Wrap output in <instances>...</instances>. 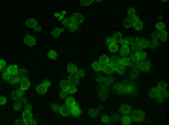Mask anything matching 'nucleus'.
<instances>
[{"label": "nucleus", "instance_id": "f257e3e1", "mask_svg": "<svg viewBox=\"0 0 169 125\" xmlns=\"http://www.w3.org/2000/svg\"><path fill=\"white\" fill-rule=\"evenodd\" d=\"M149 97L151 99H154L156 103H166L169 97V86L167 82H164V80H160L154 88H151L149 90Z\"/></svg>", "mask_w": 169, "mask_h": 125}, {"label": "nucleus", "instance_id": "f03ea898", "mask_svg": "<svg viewBox=\"0 0 169 125\" xmlns=\"http://www.w3.org/2000/svg\"><path fill=\"white\" fill-rule=\"evenodd\" d=\"M19 69H21L19 65H15V64H8V65L4 67V71L0 73L2 80H4V82H9V79H11V77H13V75H15V73H17Z\"/></svg>", "mask_w": 169, "mask_h": 125}, {"label": "nucleus", "instance_id": "7ed1b4c3", "mask_svg": "<svg viewBox=\"0 0 169 125\" xmlns=\"http://www.w3.org/2000/svg\"><path fill=\"white\" fill-rule=\"evenodd\" d=\"M130 60H132V65H137V64H141L143 60H147V50H141V49H137V50H132V52H130Z\"/></svg>", "mask_w": 169, "mask_h": 125}, {"label": "nucleus", "instance_id": "20e7f679", "mask_svg": "<svg viewBox=\"0 0 169 125\" xmlns=\"http://www.w3.org/2000/svg\"><path fill=\"white\" fill-rule=\"evenodd\" d=\"M26 79H28V71L21 67V69H19V71H17V73H15V75L9 79V84H13V86H19V84H21L23 80H26Z\"/></svg>", "mask_w": 169, "mask_h": 125}, {"label": "nucleus", "instance_id": "39448f33", "mask_svg": "<svg viewBox=\"0 0 169 125\" xmlns=\"http://www.w3.org/2000/svg\"><path fill=\"white\" fill-rule=\"evenodd\" d=\"M96 82H98L100 86H107V88H111V86H113V82H115V77H113V75H103V73H98Z\"/></svg>", "mask_w": 169, "mask_h": 125}, {"label": "nucleus", "instance_id": "423d86ee", "mask_svg": "<svg viewBox=\"0 0 169 125\" xmlns=\"http://www.w3.org/2000/svg\"><path fill=\"white\" fill-rule=\"evenodd\" d=\"M60 90H62V92H66L68 95H75V94H77V86H75V84H70L66 79H62V80H60Z\"/></svg>", "mask_w": 169, "mask_h": 125}, {"label": "nucleus", "instance_id": "0eeeda50", "mask_svg": "<svg viewBox=\"0 0 169 125\" xmlns=\"http://www.w3.org/2000/svg\"><path fill=\"white\" fill-rule=\"evenodd\" d=\"M122 94L135 97L139 92H137V88H135V84H134V82H130V80H124V90H122Z\"/></svg>", "mask_w": 169, "mask_h": 125}, {"label": "nucleus", "instance_id": "6e6552de", "mask_svg": "<svg viewBox=\"0 0 169 125\" xmlns=\"http://www.w3.org/2000/svg\"><path fill=\"white\" fill-rule=\"evenodd\" d=\"M60 22H62V26H64L66 30H70V32H77V30H79V24H77V22H73L70 17H64Z\"/></svg>", "mask_w": 169, "mask_h": 125}, {"label": "nucleus", "instance_id": "1a4fd4ad", "mask_svg": "<svg viewBox=\"0 0 169 125\" xmlns=\"http://www.w3.org/2000/svg\"><path fill=\"white\" fill-rule=\"evenodd\" d=\"M105 45H107L109 52H113V54H117V52H119V41H117V39H113L111 36H105Z\"/></svg>", "mask_w": 169, "mask_h": 125}, {"label": "nucleus", "instance_id": "9d476101", "mask_svg": "<svg viewBox=\"0 0 169 125\" xmlns=\"http://www.w3.org/2000/svg\"><path fill=\"white\" fill-rule=\"evenodd\" d=\"M49 88H51V80L45 79V80H41V82L36 86V94H38V95H43V94L49 92Z\"/></svg>", "mask_w": 169, "mask_h": 125}, {"label": "nucleus", "instance_id": "9b49d317", "mask_svg": "<svg viewBox=\"0 0 169 125\" xmlns=\"http://www.w3.org/2000/svg\"><path fill=\"white\" fill-rule=\"evenodd\" d=\"M143 28H145V22L141 21V17H139V15H137V17H134V19H132V30L141 32Z\"/></svg>", "mask_w": 169, "mask_h": 125}, {"label": "nucleus", "instance_id": "f8f14e48", "mask_svg": "<svg viewBox=\"0 0 169 125\" xmlns=\"http://www.w3.org/2000/svg\"><path fill=\"white\" fill-rule=\"evenodd\" d=\"M111 75H126V67L120 65L119 62H117V64L111 62Z\"/></svg>", "mask_w": 169, "mask_h": 125}, {"label": "nucleus", "instance_id": "ddd939ff", "mask_svg": "<svg viewBox=\"0 0 169 125\" xmlns=\"http://www.w3.org/2000/svg\"><path fill=\"white\" fill-rule=\"evenodd\" d=\"M132 118H134V122H145L147 120V114H145V110L135 108V110H132Z\"/></svg>", "mask_w": 169, "mask_h": 125}, {"label": "nucleus", "instance_id": "4468645a", "mask_svg": "<svg viewBox=\"0 0 169 125\" xmlns=\"http://www.w3.org/2000/svg\"><path fill=\"white\" fill-rule=\"evenodd\" d=\"M24 24H26L28 28H32L34 32H41V26H40V22H38L36 19H32V17H30V19H26V21H24Z\"/></svg>", "mask_w": 169, "mask_h": 125}, {"label": "nucleus", "instance_id": "2eb2a0df", "mask_svg": "<svg viewBox=\"0 0 169 125\" xmlns=\"http://www.w3.org/2000/svg\"><path fill=\"white\" fill-rule=\"evenodd\" d=\"M17 125H36L38 120H34V116H28V118H21V120H15Z\"/></svg>", "mask_w": 169, "mask_h": 125}, {"label": "nucleus", "instance_id": "dca6fc26", "mask_svg": "<svg viewBox=\"0 0 169 125\" xmlns=\"http://www.w3.org/2000/svg\"><path fill=\"white\" fill-rule=\"evenodd\" d=\"M23 41H24V45H28V47H36V45H38V39H36L34 36H30V34H26V36L23 37Z\"/></svg>", "mask_w": 169, "mask_h": 125}, {"label": "nucleus", "instance_id": "f3484780", "mask_svg": "<svg viewBox=\"0 0 169 125\" xmlns=\"http://www.w3.org/2000/svg\"><path fill=\"white\" fill-rule=\"evenodd\" d=\"M137 65H139V71H141V73H149V71H151V67H152L149 58H147V60H143V62H141V64H137Z\"/></svg>", "mask_w": 169, "mask_h": 125}, {"label": "nucleus", "instance_id": "a211bd4d", "mask_svg": "<svg viewBox=\"0 0 169 125\" xmlns=\"http://www.w3.org/2000/svg\"><path fill=\"white\" fill-rule=\"evenodd\" d=\"M119 123H122V125L134 123V118H132V114H120V120H119Z\"/></svg>", "mask_w": 169, "mask_h": 125}, {"label": "nucleus", "instance_id": "6ab92c4d", "mask_svg": "<svg viewBox=\"0 0 169 125\" xmlns=\"http://www.w3.org/2000/svg\"><path fill=\"white\" fill-rule=\"evenodd\" d=\"M24 94H26V92H23V90H21L19 86H17V88H15V90L11 92V99H13V101H19V99H21V97H23Z\"/></svg>", "mask_w": 169, "mask_h": 125}, {"label": "nucleus", "instance_id": "aec40b11", "mask_svg": "<svg viewBox=\"0 0 169 125\" xmlns=\"http://www.w3.org/2000/svg\"><path fill=\"white\" fill-rule=\"evenodd\" d=\"M28 116H32V105H30V103H24V105H23V114H21V118H28Z\"/></svg>", "mask_w": 169, "mask_h": 125}, {"label": "nucleus", "instance_id": "412c9836", "mask_svg": "<svg viewBox=\"0 0 169 125\" xmlns=\"http://www.w3.org/2000/svg\"><path fill=\"white\" fill-rule=\"evenodd\" d=\"M70 112H71V118H79L81 114H83V110H81V107L79 105H73V107H70Z\"/></svg>", "mask_w": 169, "mask_h": 125}, {"label": "nucleus", "instance_id": "4be33fe9", "mask_svg": "<svg viewBox=\"0 0 169 125\" xmlns=\"http://www.w3.org/2000/svg\"><path fill=\"white\" fill-rule=\"evenodd\" d=\"M70 19H71V21H73V22H77V24H79V26H81V24H83V22H85V15H83V13H73V15H71V17H70Z\"/></svg>", "mask_w": 169, "mask_h": 125}, {"label": "nucleus", "instance_id": "5701e85b", "mask_svg": "<svg viewBox=\"0 0 169 125\" xmlns=\"http://www.w3.org/2000/svg\"><path fill=\"white\" fill-rule=\"evenodd\" d=\"M98 86H100V84H98ZM98 90H100V92H98V97H100V99H107V95H109V88H107V86H100Z\"/></svg>", "mask_w": 169, "mask_h": 125}, {"label": "nucleus", "instance_id": "b1692460", "mask_svg": "<svg viewBox=\"0 0 169 125\" xmlns=\"http://www.w3.org/2000/svg\"><path fill=\"white\" fill-rule=\"evenodd\" d=\"M62 101H64V107H73V105H77V101H75V95H66Z\"/></svg>", "mask_w": 169, "mask_h": 125}, {"label": "nucleus", "instance_id": "393cba45", "mask_svg": "<svg viewBox=\"0 0 169 125\" xmlns=\"http://www.w3.org/2000/svg\"><path fill=\"white\" fill-rule=\"evenodd\" d=\"M119 64L124 65V67L128 69V67L132 65V60H130V56H119Z\"/></svg>", "mask_w": 169, "mask_h": 125}, {"label": "nucleus", "instance_id": "a878e982", "mask_svg": "<svg viewBox=\"0 0 169 125\" xmlns=\"http://www.w3.org/2000/svg\"><path fill=\"white\" fill-rule=\"evenodd\" d=\"M130 52H132L130 47H126V45H119V54H120V56H130Z\"/></svg>", "mask_w": 169, "mask_h": 125}, {"label": "nucleus", "instance_id": "bb28decb", "mask_svg": "<svg viewBox=\"0 0 169 125\" xmlns=\"http://www.w3.org/2000/svg\"><path fill=\"white\" fill-rule=\"evenodd\" d=\"M66 80H68L70 84H75V86H79V80H81V77H79V75H68V77H66Z\"/></svg>", "mask_w": 169, "mask_h": 125}, {"label": "nucleus", "instance_id": "cd10ccee", "mask_svg": "<svg viewBox=\"0 0 169 125\" xmlns=\"http://www.w3.org/2000/svg\"><path fill=\"white\" fill-rule=\"evenodd\" d=\"M111 88H113V90H115L117 94H120V95H122V90H124V80H122V82H117V80H115Z\"/></svg>", "mask_w": 169, "mask_h": 125}, {"label": "nucleus", "instance_id": "c85d7f7f", "mask_svg": "<svg viewBox=\"0 0 169 125\" xmlns=\"http://www.w3.org/2000/svg\"><path fill=\"white\" fill-rule=\"evenodd\" d=\"M156 37L160 39V43H166V41H167V37H169L167 30H162V32H156Z\"/></svg>", "mask_w": 169, "mask_h": 125}, {"label": "nucleus", "instance_id": "c756f323", "mask_svg": "<svg viewBox=\"0 0 169 125\" xmlns=\"http://www.w3.org/2000/svg\"><path fill=\"white\" fill-rule=\"evenodd\" d=\"M154 30H156V32L166 30V21H164V19H158V21H156V24H154Z\"/></svg>", "mask_w": 169, "mask_h": 125}, {"label": "nucleus", "instance_id": "7c9ffc66", "mask_svg": "<svg viewBox=\"0 0 169 125\" xmlns=\"http://www.w3.org/2000/svg\"><path fill=\"white\" fill-rule=\"evenodd\" d=\"M60 116H64V118H71V112H70V107H60V112H58Z\"/></svg>", "mask_w": 169, "mask_h": 125}, {"label": "nucleus", "instance_id": "2f4dec72", "mask_svg": "<svg viewBox=\"0 0 169 125\" xmlns=\"http://www.w3.org/2000/svg\"><path fill=\"white\" fill-rule=\"evenodd\" d=\"M66 69H68V75H77V69H79V67H77L75 64H68Z\"/></svg>", "mask_w": 169, "mask_h": 125}, {"label": "nucleus", "instance_id": "473e14b6", "mask_svg": "<svg viewBox=\"0 0 169 125\" xmlns=\"http://www.w3.org/2000/svg\"><path fill=\"white\" fill-rule=\"evenodd\" d=\"M132 107L130 105H120V114H132Z\"/></svg>", "mask_w": 169, "mask_h": 125}, {"label": "nucleus", "instance_id": "72a5a7b5", "mask_svg": "<svg viewBox=\"0 0 169 125\" xmlns=\"http://www.w3.org/2000/svg\"><path fill=\"white\" fill-rule=\"evenodd\" d=\"M92 69H94V73H102V64L98 60H94L92 62Z\"/></svg>", "mask_w": 169, "mask_h": 125}, {"label": "nucleus", "instance_id": "f704fd0d", "mask_svg": "<svg viewBox=\"0 0 169 125\" xmlns=\"http://www.w3.org/2000/svg\"><path fill=\"white\" fill-rule=\"evenodd\" d=\"M98 118H100V122H102V123H105V125L111 123V116H107V114H102V116H98Z\"/></svg>", "mask_w": 169, "mask_h": 125}, {"label": "nucleus", "instance_id": "c9c22d12", "mask_svg": "<svg viewBox=\"0 0 169 125\" xmlns=\"http://www.w3.org/2000/svg\"><path fill=\"white\" fill-rule=\"evenodd\" d=\"M62 32H64L62 28H53V30H51V36H53V37H60Z\"/></svg>", "mask_w": 169, "mask_h": 125}, {"label": "nucleus", "instance_id": "e433bc0d", "mask_svg": "<svg viewBox=\"0 0 169 125\" xmlns=\"http://www.w3.org/2000/svg\"><path fill=\"white\" fill-rule=\"evenodd\" d=\"M47 58H49V60H56V58H58V52H56L55 49H51V50L47 52Z\"/></svg>", "mask_w": 169, "mask_h": 125}, {"label": "nucleus", "instance_id": "4c0bfd02", "mask_svg": "<svg viewBox=\"0 0 169 125\" xmlns=\"http://www.w3.org/2000/svg\"><path fill=\"white\" fill-rule=\"evenodd\" d=\"M98 116H100L98 108H88V118H98Z\"/></svg>", "mask_w": 169, "mask_h": 125}, {"label": "nucleus", "instance_id": "58836bf2", "mask_svg": "<svg viewBox=\"0 0 169 125\" xmlns=\"http://www.w3.org/2000/svg\"><path fill=\"white\" fill-rule=\"evenodd\" d=\"M111 37H113V39H117V41H120L124 36H122V32H120V30H117V32H113V34H111Z\"/></svg>", "mask_w": 169, "mask_h": 125}, {"label": "nucleus", "instance_id": "ea45409f", "mask_svg": "<svg viewBox=\"0 0 169 125\" xmlns=\"http://www.w3.org/2000/svg\"><path fill=\"white\" fill-rule=\"evenodd\" d=\"M126 17H130V19L137 17V11H135V7H128V15H126Z\"/></svg>", "mask_w": 169, "mask_h": 125}, {"label": "nucleus", "instance_id": "a19ab883", "mask_svg": "<svg viewBox=\"0 0 169 125\" xmlns=\"http://www.w3.org/2000/svg\"><path fill=\"white\" fill-rule=\"evenodd\" d=\"M122 26H124L126 30H130V28H132V19H130V17H126V19H124V22H122Z\"/></svg>", "mask_w": 169, "mask_h": 125}, {"label": "nucleus", "instance_id": "79ce46f5", "mask_svg": "<svg viewBox=\"0 0 169 125\" xmlns=\"http://www.w3.org/2000/svg\"><path fill=\"white\" fill-rule=\"evenodd\" d=\"M66 15H68L66 11H56V13H55V19H58V21H62V19H64Z\"/></svg>", "mask_w": 169, "mask_h": 125}, {"label": "nucleus", "instance_id": "37998d69", "mask_svg": "<svg viewBox=\"0 0 169 125\" xmlns=\"http://www.w3.org/2000/svg\"><path fill=\"white\" fill-rule=\"evenodd\" d=\"M79 4H81L83 7H88V6H92V4H94V0H79Z\"/></svg>", "mask_w": 169, "mask_h": 125}, {"label": "nucleus", "instance_id": "c03bdc74", "mask_svg": "<svg viewBox=\"0 0 169 125\" xmlns=\"http://www.w3.org/2000/svg\"><path fill=\"white\" fill-rule=\"evenodd\" d=\"M13 108L15 110H23V103L21 101H13Z\"/></svg>", "mask_w": 169, "mask_h": 125}, {"label": "nucleus", "instance_id": "a18cd8bd", "mask_svg": "<svg viewBox=\"0 0 169 125\" xmlns=\"http://www.w3.org/2000/svg\"><path fill=\"white\" fill-rule=\"evenodd\" d=\"M60 107H62V105H56V103H53V105H51V110L58 114V112H60Z\"/></svg>", "mask_w": 169, "mask_h": 125}, {"label": "nucleus", "instance_id": "49530a36", "mask_svg": "<svg viewBox=\"0 0 169 125\" xmlns=\"http://www.w3.org/2000/svg\"><path fill=\"white\" fill-rule=\"evenodd\" d=\"M119 120H120V114H115V116H111V123H119Z\"/></svg>", "mask_w": 169, "mask_h": 125}, {"label": "nucleus", "instance_id": "de8ad7c7", "mask_svg": "<svg viewBox=\"0 0 169 125\" xmlns=\"http://www.w3.org/2000/svg\"><path fill=\"white\" fill-rule=\"evenodd\" d=\"M6 65H8V62H6V60H2V58H0V73H2V71H4V67H6Z\"/></svg>", "mask_w": 169, "mask_h": 125}, {"label": "nucleus", "instance_id": "09e8293b", "mask_svg": "<svg viewBox=\"0 0 169 125\" xmlns=\"http://www.w3.org/2000/svg\"><path fill=\"white\" fill-rule=\"evenodd\" d=\"M6 103H8V97H4V95H0V107H2V105H6Z\"/></svg>", "mask_w": 169, "mask_h": 125}, {"label": "nucleus", "instance_id": "8fccbe9b", "mask_svg": "<svg viewBox=\"0 0 169 125\" xmlns=\"http://www.w3.org/2000/svg\"><path fill=\"white\" fill-rule=\"evenodd\" d=\"M77 75L79 77H85V69H77Z\"/></svg>", "mask_w": 169, "mask_h": 125}, {"label": "nucleus", "instance_id": "3c124183", "mask_svg": "<svg viewBox=\"0 0 169 125\" xmlns=\"http://www.w3.org/2000/svg\"><path fill=\"white\" fill-rule=\"evenodd\" d=\"M94 2H105V0H94Z\"/></svg>", "mask_w": 169, "mask_h": 125}, {"label": "nucleus", "instance_id": "603ef678", "mask_svg": "<svg viewBox=\"0 0 169 125\" xmlns=\"http://www.w3.org/2000/svg\"><path fill=\"white\" fill-rule=\"evenodd\" d=\"M162 2H169V0H162Z\"/></svg>", "mask_w": 169, "mask_h": 125}]
</instances>
